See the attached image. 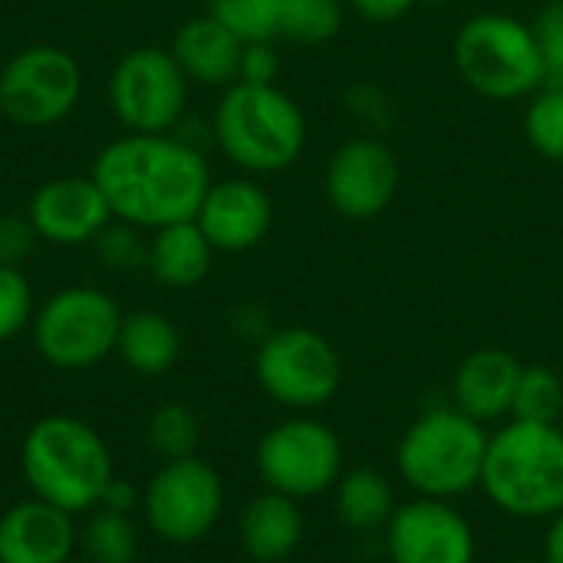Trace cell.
Wrapping results in <instances>:
<instances>
[{
	"mask_svg": "<svg viewBox=\"0 0 563 563\" xmlns=\"http://www.w3.org/2000/svg\"><path fill=\"white\" fill-rule=\"evenodd\" d=\"M92 181L112 218L139 231L195 221L211 188L205 152L181 142L175 132H129L109 142L96 155Z\"/></svg>",
	"mask_w": 563,
	"mask_h": 563,
	"instance_id": "6da1fadb",
	"label": "cell"
},
{
	"mask_svg": "<svg viewBox=\"0 0 563 563\" xmlns=\"http://www.w3.org/2000/svg\"><path fill=\"white\" fill-rule=\"evenodd\" d=\"M20 472L33 492L69 515H86L102 505L115 478L109 445L76 416H43L30 426L20 445Z\"/></svg>",
	"mask_w": 563,
	"mask_h": 563,
	"instance_id": "7a4b0ae2",
	"label": "cell"
},
{
	"mask_svg": "<svg viewBox=\"0 0 563 563\" xmlns=\"http://www.w3.org/2000/svg\"><path fill=\"white\" fill-rule=\"evenodd\" d=\"M495 508L538 521L563 511V432L544 422H508L488 439L482 485Z\"/></svg>",
	"mask_w": 563,
	"mask_h": 563,
	"instance_id": "3957f363",
	"label": "cell"
},
{
	"mask_svg": "<svg viewBox=\"0 0 563 563\" xmlns=\"http://www.w3.org/2000/svg\"><path fill=\"white\" fill-rule=\"evenodd\" d=\"M488 432L455 406L422 412L399 439L396 468L419 498L455 501L482 485Z\"/></svg>",
	"mask_w": 563,
	"mask_h": 563,
	"instance_id": "277c9868",
	"label": "cell"
},
{
	"mask_svg": "<svg viewBox=\"0 0 563 563\" xmlns=\"http://www.w3.org/2000/svg\"><path fill=\"white\" fill-rule=\"evenodd\" d=\"M211 139L238 168L271 175L300 158L307 119L284 89L234 82L214 109Z\"/></svg>",
	"mask_w": 563,
	"mask_h": 563,
	"instance_id": "5b68a950",
	"label": "cell"
},
{
	"mask_svg": "<svg viewBox=\"0 0 563 563\" xmlns=\"http://www.w3.org/2000/svg\"><path fill=\"white\" fill-rule=\"evenodd\" d=\"M455 66L485 99H521L548 73L534 30L508 13H478L455 36Z\"/></svg>",
	"mask_w": 563,
	"mask_h": 563,
	"instance_id": "8992f818",
	"label": "cell"
},
{
	"mask_svg": "<svg viewBox=\"0 0 563 563\" xmlns=\"http://www.w3.org/2000/svg\"><path fill=\"white\" fill-rule=\"evenodd\" d=\"M122 317L106 290L89 284L63 287L36 307L33 346L56 369H89L115 353Z\"/></svg>",
	"mask_w": 563,
	"mask_h": 563,
	"instance_id": "52a82bcc",
	"label": "cell"
},
{
	"mask_svg": "<svg viewBox=\"0 0 563 563\" xmlns=\"http://www.w3.org/2000/svg\"><path fill=\"white\" fill-rule=\"evenodd\" d=\"M254 376L274 402L287 409H317L336 396L343 363L323 333L310 327H284L257 343Z\"/></svg>",
	"mask_w": 563,
	"mask_h": 563,
	"instance_id": "ba28073f",
	"label": "cell"
},
{
	"mask_svg": "<svg viewBox=\"0 0 563 563\" xmlns=\"http://www.w3.org/2000/svg\"><path fill=\"white\" fill-rule=\"evenodd\" d=\"M257 472L271 492L307 501L340 482L343 445L327 422L294 416L261 435Z\"/></svg>",
	"mask_w": 563,
	"mask_h": 563,
	"instance_id": "9c48e42d",
	"label": "cell"
},
{
	"mask_svg": "<svg viewBox=\"0 0 563 563\" xmlns=\"http://www.w3.org/2000/svg\"><path fill=\"white\" fill-rule=\"evenodd\" d=\"M82 96V66L63 46L36 43L0 69V112L23 129L63 122Z\"/></svg>",
	"mask_w": 563,
	"mask_h": 563,
	"instance_id": "30bf717a",
	"label": "cell"
},
{
	"mask_svg": "<svg viewBox=\"0 0 563 563\" xmlns=\"http://www.w3.org/2000/svg\"><path fill=\"white\" fill-rule=\"evenodd\" d=\"M109 106L129 132H172L185 119L188 76L172 49L135 46L109 76Z\"/></svg>",
	"mask_w": 563,
	"mask_h": 563,
	"instance_id": "8fae6325",
	"label": "cell"
},
{
	"mask_svg": "<svg viewBox=\"0 0 563 563\" xmlns=\"http://www.w3.org/2000/svg\"><path fill=\"white\" fill-rule=\"evenodd\" d=\"M224 511V485L198 455L165 462L142 495L148 528L168 544L201 541Z\"/></svg>",
	"mask_w": 563,
	"mask_h": 563,
	"instance_id": "7c38bea8",
	"label": "cell"
},
{
	"mask_svg": "<svg viewBox=\"0 0 563 563\" xmlns=\"http://www.w3.org/2000/svg\"><path fill=\"white\" fill-rule=\"evenodd\" d=\"M386 554L393 563H475V531L452 501L412 498L386 525Z\"/></svg>",
	"mask_w": 563,
	"mask_h": 563,
	"instance_id": "4fadbf2b",
	"label": "cell"
},
{
	"mask_svg": "<svg viewBox=\"0 0 563 563\" xmlns=\"http://www.w3.org/2000/svg\"><path fill=\"white\" fill-rule=\"evenodd\" d=\"M399 191V162L379 139H350L327 165V198L350 221L379 218Z\"/></svg>",
	"mask_w": 563,
	"mask_h": 563,
	"instance_id": "5bb4252c",
	"label": "cell"
},
{
	"mask_svg": "<svg viewBox=\"0 0 563 563\" xmlns=\"http://www.w3.org/2000/svg\"><path fill=\"white\" fill-rule=\"evenodd\" d=\"M26 218L40 241L76 247L96 241L115 218L99 191V185L79 175H63L53 181H43L26 208Z\"/></svg>",
	"mask_w": 563,
	"mask_h": 563,
	"instance_id": "9a60e30c",
	"label": "cell"
},
{
	"mask_svg": "<svg viewBox=\"0 0 563 563\" xmlns=\"http://www.w3.org/2000/svg\"><path fill=\"white\" fill-rule=\"evenodd\" d=\"M274 221L271 195L251 178H228L208 188L195 224L214 251L241 254L257 247Z\"/></svg>",
	"mask_w": 563,
	"mask_h": 563,
	"instance_id": "2e32d148",
	"label": "cell"
},
{
	"mask_svg": "<svg viewBox=\"0 0 563 563\" xmlns=\"http://www.w3.org/2000/svg\"><path fill=\"white\" fill-rule=\"evenodd\" d=\"M79 531L69 511L26 498L0 515V563H69Z\"/></svg>",
	"mask_w": 563,
	"mask_h": 563,
	"instance_id": "e0dca14e",
	"label": "cell"
},
{
	"mask_svg": "<svg viewBox=\"0 0 563 563\" xmlns=\"http://www.w3.org/2000/svg\"><path fill=\"white\" fill-rule=\"evenodd\" d=\"M521 369L525 366L508 350L498 346H482L468 353L452 379V399H455L452 406L482 426L505 419L515 406Z\"/></svg>",
	"mask_w": 563,
	"mask_h": 563,
	"instance_id": "ac0fdd59",
	"label": "cell"
},
{
	"mask_svg": "<svg viewBox=\"0 0 563 563\" xmlns=\"http://www.w3.org/2000/svg\"><path fill=\"white\" fill-rule=\"evenodd\" d=\"M241 49L244 43L211 13L185 20L172 40V56L178 59L188 82L198 86H234L241 69Z\"/></svg>",
	"mask_w": 563,
	"mask_h": 563,
	"instance_id": "d6986e66",
	"label": "cell"
},
{
	"mask_svg": "<svg viewBox=\"0 0 563 563\" xmlns=\"http://www.w3.org/2000/svg\"><path fill=\"white\" fill-rule=\"evenodd\" d=\"M300 541H303V515L294 498L267 488L241 511V548L251 561H287L300 548Z\"/></svg>",
	"mask_w": 563,
	"mask_h": 563,
	"instance_id": "ffe728a7",
	"label": "cell"
},
{
	"mask_svg": "<svg viewBox=\"0 0 563 563\" xmlns=\"http://www.w3.org/2000/svg\"><path fill=\"white\" fill-rule=\"evenodd\" d=\"M214 247L195 221L165 224L148 241V271L158 284L188 290L198 287L211 271Z\"/></svg>",
	"mask_w": 563,
	"mask_h": 563,
	"instance_id": "44dd1931",
	"label": "cell"
},
{
	"mask_svg": "<svg viewBox=\"0 0 563 563\" xmlns=\"http://www.w3.org/2000/svg\"><path fill=\"white\" fill-rule=\"evenodd\" d=\"M115 353L139 376H162L181 356V333L165 313L135 310V313L122 317Z\"/></svg>",
	"mask_w": 563,
	"mask_h": 563,
	"instance_id": "7402d4cb",
	"label": "cell"
},
{
	"mask_svg": "<svg viewBox=\"0 0 563 563\" xmlns=\"http://www.w3.org/2000/svg\"><path fill=\"white\" fill-rule=\"evenodd\" d=\"M333 508L343 528L356 534H376L386 531L399 505L386 475H379L376 468H353L343 472L333 485Z\"/></svg>",
	"mask_w": 563,
	"mask_h": 563,
	"instance_id": "603a6c76",
	"label": "cell"
},
{
	"mask_svg": "<svg viewBox=\"0 0 563 563\" xmlns=\"http://www.w3.org/2000/svg\"><path fill=\"white\" fill-rule=\"evenodd\" d=\"M79 548L86 563H135L139 531L129 515L92 508L86 528L79 531Z\"/></svg>",
	"mask_w": 563,
	"mask_h": 563,
	"instance_id": "cb8c5ba5",
	"label": "cell"
},
{
	"mask_svg": "<svg viewBox=\"0 0 563 563\" xmlns=\"http://www.w3.org/2000/svg\"><path fill=\"white\" fill-rule=\"evenodd\" d=\"M343 26L340 0H284L280 36L303 46H320L333 40Z\"/></svg>",
	"mask_w": 563,
	"mask_h": 563,
	"instance_id": "d4e9b609",
	"label": "cell"
},
{
	"mask_svg": "<svg viewBox=\"0 0 563 563\" xmlns=\"http://www.w3.org/2000/svg\"><path fill=\"white\" fill-rule=\"evenodd\" d=\"M515 419L521 422H544L558 426L563 416V379L548 366H525L511 406Z\"/></svg>",
	"mask_w": 563,
	"mask_h": 563,
	"instance_id": "484cf974",
	"label": "cell"
},
{
	"mask_svg": "<svg viewBox=\"0 0 563 563\" xmlns=\"http://www.w3.org/2000/svg\"><path fill=\"white\" fill-rule=\"evenodd\" d=\"M198 442H201V422L185 402H165L148 419V445L165 462L195 455Z\"/></svg>",
	"mask_w": 563,
	"mask_h": 563,
	"instance_id": "4316f807",
	"label": "cell"
},
{
	"mask_svg": "<svg viewBox=\"0 0 563 563\" xmlns=\"http://www.w3.org/2000/svg\"><path fill=\"white\" fill-rule=\"evenodd\" d=\"M280 10L284 0H211V16L241 43L280 36Z\"/></svg>",
	"mask_w": 563,
	"mask_h": 563,
	"instance_id": "83f0119b",
	"label": "cell"
},
{
	"mask_svg": "<svg viewBox=\"0 0 563 563\" xmlns=\"http://www.w3.org/2000/svg\"><path fill=\"white\" fill-rule=\"evenodd\" d=\"M525 135L534 152L551 162H563V86L544 89L525 115Z\"/></svg>",
	"mask_w": 563,
	"mask_h": 563,
	"instance_id": "f1b7e54d",
	"label": "cell"
},
{
	"mask_svg": "<svg viewBox=\"0 0 563 563\" xmlns=\"http://www.w3.org/2000/svg\"><path fill=\"white\" fill-rule=\"evenodd\" d=\"M33 287L20 267L0 264V343L20 336L33 323Z\"/></svg>",
	"mask_w": 563,
	"mask_h": 563,
	"instance_id": "f546056e",
	"label": "cell"
},
{
	"mask_svg": "<svg viewBox=\"0 0 563 563\" xmlns=\"http://www.w3.org/2000/svg\"><path fill=\"white\" fill-rule=\"evenodd\" d=\"M96 254L99 261L109 267V271H139V267H148V244L142 241L139 228L125 224V221H115L109 224L96 241Z\"/></svg>",
	"mask_w": 563,
	"mask_h": 563,
	"instance_id": "4dcf8cb0",
	"label": "cell"
},
{
	"mask_svg": "<svg viewBox=\"0 0 563 563\" xmlns=\"http://www.w3.org/2000/svg\"><path fill=\"white\" fill-rule=\"evenodd\" d=\"M531 30H534L548 79L563 82V0H551L548 7H541Z\"/></svg>",
	"mask_w": 563,
	"mask_h": 563,
	"instance_id": "1f68e13d",
	"label": "cell"
},
{
	"mask_svg": "<svg viewBox=\"0 0 563 563\" xmlns=\"http://www.w3.org/2000/svg\"><path fill=\"white\" fill-rule=\"evenodd\" d=\"M277 73H280V56H277V49H274V40L244 43V49H241L238 82H251V86H274Z\"/></svg>",
	"mask_w": 563,
	"mask_h": 563,
	"instance_id": "d6a6232c",
	"label": "cell"
},
{
	"mask_svg": "<svg viewBox=\"0 0 563 563\" xmlns=\"http://www.w3.org/2000/svg\"><path fill=\"white\" fill-rule=\"evenodd\" d=\"M36 241H40V238H36L30 218L0 214V264L20 267V264L33 254V244H36Z\"/></svg>",
	"mask_w": 563,
	"mask_h": 563,
	"instance_id": "836d02e7",
	"label": "cell"
},
{
	"mask_svg": "<svg viewBox=\"0 0 563 563\" xmlns=\"http://www.w3.org/2000/svg\"><path fill=\"white\" fill-rule=\"evenodd\" d=\"M412 7H416V0H353V10L369 23H396Z\"/></svg>",
	"mask_w": 563,
	"mask_h": 563,
	"instance_id": "e575fe53",
	"label": "cell"
},
{
	"mask_svg": "<svg viewBox=\"0 0 563 563\" xmlns=\"http://www.w3.org/2000/svg\"><path fill=\"white\" fill-rule=\"evenodd\" d=\"M231 323H234L238 336L254 340V343H261V340H267V336L274 333V330H271V323H267V310H264V307H257V303H244V307H238Z\"/></svg>",
	"mask_w": 563,
	"mask_h": 563,
	"instance_id": "d590c367",
	"label": "cell"
},
{
	"mask_svg": "<svg viewBox=\"0 0 563 563\" xmlns=\"http://www.w3.org/2000/svg\"><path fill=\"white\" fill-rule=\"evenodd\" d=\"M132 505H135V492H132V485H125V482L112 478V485L106 488V495H102V505H99V508H109V511L129 515V508H132Z\"/></svg>",
	"mask_w": 563,
	"mask_h": 563,
	"instance_id": "8d00e7d4",
	"label": "cell"
},
{
	"mask_svg": "<svg viewBox=\"0 0 563 563\" xmlns=\"http://www.w3.org/2000/svg\"><path fill=\"white\" fill-rule=\"evenodd\" d=\"M544 563H563V511L551 518L544 534Z\"/></svg>",
	"mask_w": 563,
	"mask_h": 563,
	"instance_id": "74e56055",
	"label": "cell"
},
{
	"mask_svg": "<svg viewBox=\"0 0 563 563\" xmlns=\"http://www.w3.org/2000/svg\"><path fill=\"white\" fill-rule=\"evenodd\" d=\"M508 563H544V561H528V558H525V561H508Z\"/></svg>",
	"mask_w": 563,
	"mask_h": 563,
	"instance_id": "f35d334b",
	"label": "cell"
},
{
	"mask_svg": "<svg viewBox=\"0 0 563 563\" xmlns=\"http://www.w3.org/2000/svg\"><path fill=\"white\" fill-rule=\"evenodd\" d=\"M69 563H86V561H69Z\"/></svg>",
	"mask_w": 563,
	"mask_h": 563,
	"instance_id": "ab89813d",
	"label": "cell"
}]
</instances>
